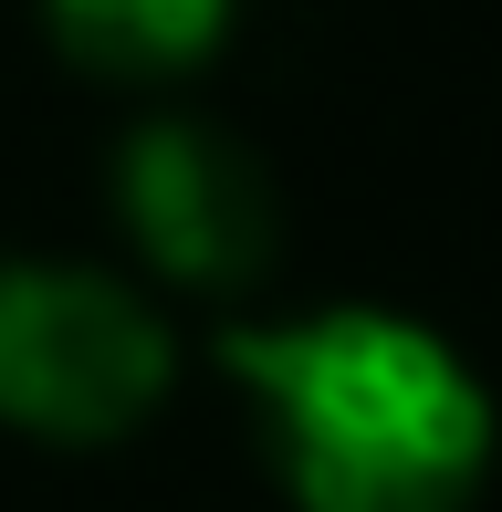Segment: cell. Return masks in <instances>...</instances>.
<instances>
[{
	"mask_svg": "<svg viewBox=\"0 0 502 512\" xmlns=\"http://www.w3.org/2000/svg\"><path fill=\"white\" fill-rule=\"evenodd\" d=\"M293 512H471L502 418L450 335L387 304H325L210 335Z\"/></svg>",
	"mask_w": 502,
	"mask_h": 512,
	"instance_id": "6da1fadb",
	"label": "cell"
},
{
	"mask_svg": "<svg viewBox=\"0 0 502 512\" xmlns=\"http://www.w3.org/2000/svg\"><path fill=\"white\" fill-rule=\"evenodd\" d=\"M42 42L95 84H189L241 32V0H32Z\"/></svg>",
	"mask_w": 502,
	"mask_h": 512,
	"instance_id": "277c9868",
	"label": "cell"
},
{
	"mask_svg": "<svg viewBox=\"0 0 502 512\" xmlns=\"http://www.w3.org/2000/svg\"><path fill=\"white\" fill-rule=\"evenodd\" d=\"M178 387V324L105 262H0V429L42 450L136 439Z\"/></svg>",
	"mask_w": 502,
	"mask_h": 512,
	"instance_id": "7a4b0ae2",
	"label": "cell"
},
{
	"mask_svg": "<svg viewBox=\"0 0 502 512\" xmlns=\"http://www.w3.org/2000/svg\"><path fill=\"white\" fill-rule=\"evenodd\" d=\"M105 199H116V230L136 241V262L178 293H251L272 272V199L262 157L241 147L210 115H147V126L116 136V168H105Z\"/></svg>",
	"mask_w": 502,
	"mask_h": 512,
	"instance_id": "3957f363",
	"label": "cell"
}]
</instances>
